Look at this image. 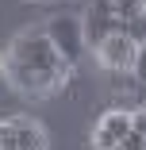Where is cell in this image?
<instances>
[{
    "instance_id": "277c9868",
    "label": "cell",
    "mask_w": 146,
    "mask_h": 150,
    "mask_svg": "<svg viewBox=\"0 0 146 150\" xmlns=\"http://www.w3.org/2000/svg\"><path fill=\"white\" fill-rule=\"evenodd\" d=\"M0 150H46V131L35 119H4L0 123Z\"/></svg>"
},
{
    "instance_id": "9c48e42d",
    "label": "cell",
    "mask_w": 146,
    "mask_h": 150,
    "mask_svg": "<svg viewBox=\"0 0 146 150\" xmlns=\"http://www.w3.org/2000/svg\"><path fill=\"white\" fill-rule=\"evenodd\" d=\"M131 73H135V81H138V85L146 88V42H142V46L135 50V66H131Z\"/></svg>"
},
{
    "instance_id": "7c38bea8",
    "label": "cell",
    "mask_w": 146,
    "mask_h": 150,
    "mask_svg": "<svg viewBox=\"0 0 146 150\" xmlns=\"http://www.w3.org/2000/svg\"><path fill=\"white\" fill-rule=\"evenodd\" d=\"M35 4H46V0H35Z\"/></svg>"
},
{
    "instance_id": "8fae6325",
    "label": "cell",
    "mask_w": 146,
    "mask_h": 150,
    "mask_svg": "<svg viewBox=\"0 0 146 150\" xmlns=\"http://www.w3.org/2000/svg\"><path fill=\"white\" fill-rule=\"evenodd\" d=\"M131 131L146 139V108H135V112H131Z\"/></svg>"
},
{
    "instance_id": "7a4b0ae2",
    "label": "cell",
    "mask_w": 146,
    "mask_h": 150,
    "mask_svg": "<svg viewBox=\"0 0 146 150\" xmlns=\"http://www.w3.org/2000/svg\"><path fill=\"white\" fill-rule=\"evenodd\" d=\"M46 42L54 46V54L62 58L66 66H73L77 58L85 54V39H81V19L77 16H54L46 27H42Z\"/></svg>"
},
{
    "instance_id": "30bf717a",
    "label": "cell",
    "mask_w": 146,
    "mask_h": 150,
    "mask_svg": "<svg viewBox=\"0 0 146 150\" xmlns=\"http://www.w3.org/2000/svg\"><path fill=\"white\" fill-rule=\"evenodd\" d=\"M111 150H146V139H142V135H135V131H131V135H123V139H119V142H115V146H111Z\"/></svg>"
},
{
    "instance_id": "5b68a950",
    "label": "cell",
    "mask_w": 146,
    "mask_h": 150,
    "mask_svg": "<svg viewBox=\"0 0 146 150\" xmlns=\"http://www.w3.org/2000/svg\"><path fill=\"white\" fill-rule=\"evenodd\" d=\"M135 42L127 39V35H108L100 46H96V58H100V66H108V69H115V73H131V66H135Z\"/></svg>"
},
{
    "instance_id": "52a82bcc",
    "label": "cell",
    "mask_w": 146,
    "mask_h": 150,
    "mask_svg": "<svg viewBox=\"0 0 146 150\" xmlns=\"http://www.w3.org/2000/svg\"><path fill=\"white\" fill-rule=\"evenodd\" d=\"M119 35H127L135 46H142V42H146V12H138V16L123 19V23H119Z\"/></svg>"
},
{
    "instance_id": "6da1fadb",
    "label": "cell",
    "mask_w": 146,
    "mask_h": 150,
    "mask_svg": "<svg viewBox=\"0 0 146 150\" xmlns=\"http://www.w3.org/2000/svg\"><path fill=\"white\" fill-rule=\"evenodd\" d=\"M66 69L69 66L54 54V46L42 35V27L19 35L16 46L8 50V73H12L16 88H23L27 96H42L50 88H58L66 81Z\"/></svg>"
},
{
    "instance_id": "3957f363",
    "label": "cell",
    "mask_w": 146,
    "mask_h": 150,
    "mask_svg": "<svg viewBox=\"0 0 146 150\" xmlns=\"http://www.w3.org/2000/svg\"><path fill=\"white\" fill-rule=\"evenodd\" d=\"M119 31V16H115L111 0H89V8L81 16V39H85V50H96L108 35Z\"/></svg>"
},
{
    "instance_id": "8992f818",
    "label": "cell",
    "mask_w": 146,
    "mask_h": 150,
    "mask_svg": "<svg viewBox=\"0 0 146 150\" xmlns=\"http://www.w3.org/2000/svg\"><path fill=\"white\" fill-rule=\"evenodd\" d=\"M123 135H131V112L127 108H111L96 123V131H92V146L96 150H111Z\"/></svg>"
},
{
    "instance_id": "ba28073f",
    "label": "cell",
    "mask_w": 146,
    "mask_h": 150,
    "mask_svg": "<svg viewBox=\"0 0 146 150\" xmlns=\"http://www.w3.org/2000/svg\"><path fill=\"white\" fill-rule=\"evenodd\" d=\"M111 8H115V16H119V23H123V19L146 12V0H111Z\"/></svg>"
}]
</instances>
